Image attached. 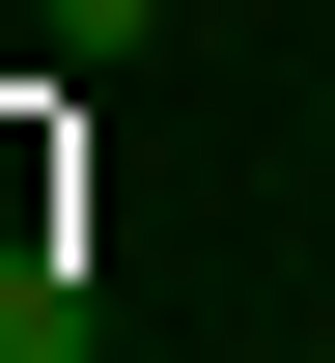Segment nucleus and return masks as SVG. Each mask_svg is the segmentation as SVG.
<instances>
[{"mask_svg": "<svg viewBox=\"0 0 335 363\" xmlns=\"http://www.w3.org/2000/svg\"><path fill=\"white\" fill-rule=\"evenodd\" d=\"M140 28H168V0H56V56H140Z\"/></svg>", "mask_w": 335, "mask_h": 363, "instance_id": "2", "label": "nucleus"}, {"mask_svg": "<svg viewBox=\"0 0 335 363\" xmlns=\"http://www.w3.org/2000/svg\"><path fill=\"white\" fill-rule=\"evenodd\" d=\"M84 335H112V279H84V252H0V363H84Z\"/></svg>", "mask_w": 335, "mask_h": 363, "instance_id": "1", "label": "nucleus"}]
</instances>
